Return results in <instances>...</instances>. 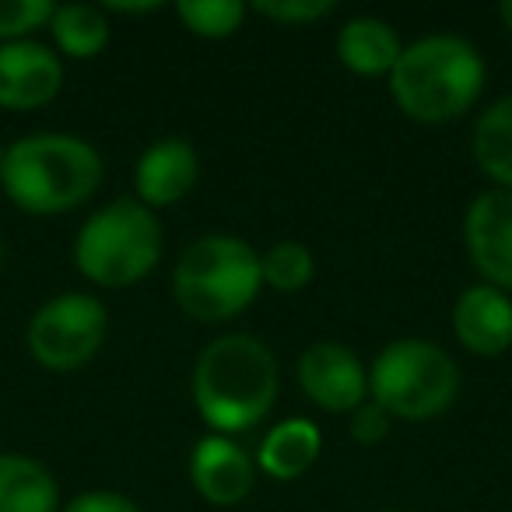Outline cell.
I'll return each mask as SVG.
<instances>
[{
  "instance_id": "1",
  "label": "cell",
  "mask_w": 512,
  "mask_h": 512,
  "mask_svg": "<svg viewBox=\"0 0 512 512\" xmlns=\"http://www.w3.org/2000/svg\"><path fill=\"white\" fill-rule=\"evenodd\" d=\"M278 358L260 337L225 334L200 348L190 393L200 418L214 435H239L271 414L278 400Z\"/></svg>"
},
{
  "instance_id": "2",
  "label": "cell",
  "mask_w": 512,
  "mask_h": 512,
  "mask_svg": "<svg viewBox=\"0 0 512 512\" xmlns=\"http://www.w3.org/2000/svg\"><path fill=\"white\" fill-rule=\"evenodd\" d=\"M106 165L92 141L64 130L25 134L4 148L0 186L25 214L53 218L88 204L102 186Z\"/></svg>"
},
{
  "instance_id": "3",
  "label": "cell",
  "mask_w": 512,
  "mask_h": 512,
  "mask_svg": "<svg viewBox=\"0 0 512 512\" xmlns=\"http://www.w3.org/2000/svg\"><path fill=\"white\" fill-rule=\"evenodd\" d=\"M488 81L484 57L463 36H421L404 46L386 85L397 109L414 123L442 127L477 106Z\"/></svg>"
},
{
  "instance_id": "4",
  "label": "cell",
  "mask_w": 512,
  "mask_h": 512,
  "mask_svg": "<svg viewBox=\"0 0 512 512\" xmlns=\"http://www.w3.org/2000/svg\"><path fill=\"white\" fill-rule=\"evenodd\" d=\"M260 292V253L239 235H200L172 267V299L197 323L235 320L253 306Z\"/></svg>"
},
{
  "instance_id": "5",
  "label": "cell",
  "mask_w": 512,
  "mask_h": 512,
  "mask_svg": "<svg viewBox=\"0 0 512 512\" xmlns=\"http://www.w3.org/2000/svg\"><path fill=\"white\" fill-rule=\"evenodd\" d=\"M158 214L137 197H116L88 214L74 235V267L99 288H134L162 260Z\"/></svg>"
},
{
  "instance_id": "6",
  "label": "cell",
  "mask_w": 512,
  "mask_h": 512,
  "mask_svg": "<svg viewBox=\"0 0 512 512\" xmlns=\"http://www.w3.org/2000/svg\"><path fill=\"white\" fill-rule=\"evenodd\" d=\"M460 369L446 348L421 337H397L369 365V400L393 421H432L453 407Z\"/></svg>"
},
{
  "instance_id": "7",
  "label": "cell",
  "mask_w": 512,
  "mask_h": 512,
  "mask_svg": "<svg viewBox=\"0 0 512 512\" xmlns=\"http://www.w3.org/2000/svg\"><path fill=\"white\" fill-rule=\"evenodd\" d=\"M109 313L88 292H60L32 313L25 344L46 372H78L102 351Z\"/></svg>"
},
{
  "instance_id": "8",
  "label": "cell",
  "mask_w": 512,
  "mask_h": 512,
  "mask_svg": "<svg viewBox=\"0 0 512 512\" xmlns=\"http://www.w3.org/2000/svg\"><path fill=\"white\" fill-rule=\"evenodd\" d=\"M463 249L484 285L512 295V190H481L463 211Z\"/></svg>"
},
{
  "instance_id": "9",
  "label": "cell",
  "mask_w": 512,
  "mask_h": 512,
  "mask_svg": "<svg viewBox=\"0 0 512 512\" xmlns=\"http://www.w3.org/2000/svg\"><path fill=\"white\" fill-rule=\"evenodd\" d=\"M299 386L320 411L351 414L369 400V369L337 341H316L299 358Z\"/></svg>"
},
{
  "instance_id": "10",
  "label": "cell",
  "mask_w": 512,
  "mask_h": 512,
  "mask_svg": "<svg viewBox=\"0 0 512 512\" xmlns=\"http://www.w3.org/2000/svg\"><path fill=\"white\" fill-rule=\"evenodd\" d=\"M64 88V60L39 39L0 43V109L32 113L50 106Z\"/></svg>"
},
{
  "instance_id": "11",
  "label": "cell",
  "mask_w": 512,
  "mask_h": 512,
  "mask_svg": "<svg viewBox=\"0 0 512 512\" xmlns=\"http://www.w3.org/2000/svg\"><path fill=\"white\" fill-rule=\"evenodd\" d=\"M256 460L228 435H204L193 442L190 453V484L207 505H239L253 491Z\"/></svg>"
},
{
  "instance_id": "12",
  "label": "cell",
  "mask_w": 512,
  "mask_h": 512,
  "mask_svg": "<svg viewBox=\"0 0 512 512\" xmlns=\"http://www.w3.org/2000/svg\"><path fill=\"white\" fill-rule=\"evenodd\" d=\"M200 179V155L190 141L183 137H158L155 144L141 151L134 165V197L144 207L158 211V207H172Z\"/></svg>"
},
{
  "instance_id": "13",
  "label": "cell",
  "mask_w": 512,
  "mask_h": 512,
  "mask_svg": "<svg viewBox=\"0 0 512 512\" xmlns=\"http://www.w3.org/2000/svg\"><path fill=\"white\" fill-rule=\"evenodd\" d=\"M453 334L470 355L498 358L512 348V295L495 285H470L453 306Z\"/></svg>"
},
{
  "instance_id": "14",
  "label": "cell",
  "mask_w": 512,
  "mask_h": 512,
  "mask_svg": "<svg viewBox=\"0 0 512 512\" xmlns=\"http://www.w3.org/2000/svg\"><path fill=\"white\" fill-rule=\"evenodd\" d=\"M404 43L386 18L355 15L337 32V60L358 78H390Z\"/></svg>"
},
{
  "instance_id": "15",
  "label": "cell",
  "mask_w": 512,
  "mask_h": 512,
  "mask_svg": "<svg viewBox=\"0 0 512 512\" xmlns=\"http://www.w3.org/2000/svg\"><path fill=\"white\" fill-rule=\"evenodd\" d=\"M323 449V432L309 418H288L278 421L271 432L260 439L256 449V467L264 470L274 481H295L306 470H313V463L320 460Z\"/></svg>"
},
{
  "instance_id": "16",
  "label": "cell",
  "mask_w": 512,
  "mask_h": 512,
  "mask_svg": "<svg viewBox=\"0 0 512 512\" xmlns=\"http://www.w3.org/2000/svg\"><path fill=\"white\" fill-rule=\"evenodd\" d=\"M0 512H60L53 470L25 453H0Z\"/></svg>"
},
{
  "instance_id": "17",
  "label": "cell",
  "mask_w": 512,
  "mask_h": 512,
  "mask_svg": "<svg viewBox=\"0 0 512 512\" xmlns=\"http://www.w3.org/2000/svg\"><path fill=\"white\" fill-rule=\"evenodd\" d=\"M470 155L498 190H512V95L481 109L470 134Z\"/></svg>"
},
{
  "instance_id": "18",
  "label": "cell",
  "mask_w": 512,
  "mask_h": 512,
  "mask_svg": "<svg viewBox=\"0 0 512 512\" xmlns=\"http://www.w3.org/2000/svg\"><path fill=\"white\" fill-rule=\"evenodd\" d=\"M46 29H50L57 53L67 60H95L113 39V25L99 4H60L53 8Z\"/></svg>"
},
{
  "instance_id": "19",
  "label": "cell",
  "mask_w": 512,
  "mask_h": 512,
  "mask_svg": "<svg viewBox=\"0 0 512 512\" xmlns=\"http://www.w3.org/2000/svg\"><path fill=\"white\" fill-rule=\"evenodd\" d=\"M260 274H264V288H274V292L285 295L302 292L316 274V256L299 239L274 242V246H267L260 253Z\"/></svg>"
},
{
  "instance_id": "20",
  "label": "cell",
  "mask_w": 512,
  "mask_h": 512,
  "mask_svg": "<svg viewBox=\"0 0 512 512\" xmlns=\"http://www.w3.org/2000/svg\"><path fill=\"white\" fill-rule=\"evenodd\" d=\"M176 15L186 25V32L218 43V39H228L242 29L249 8L242 0H179Z\"/></svg>"
},
{
  "instance_id": "21",
  "label": "cell",
  "mask_w": 512,
  "mask_h": 512,
  "mask_svg": "<svg viewBox=\"0 0 512 512\" xmlns=\"http://www.w3.org/2000/svg\"><path fill=\"white\" fill-rule=\"evenodd\" d=\"M50 0H0V43H18L32 39L39 29H46L53 18Z\"/></svg>"
},
{
  "instance_id": "22",
  "label": "cell",
  "mask_w": 512,
  "mask_h": 512,
  "mask_svg": "<svg viewBox=\"0 0 512 512\" xmlns=\"http://www.w3.org/2000/svg\"><path fill=\"white\" fill-rule=\"evenodd\" d=\"M334 8H337L334 0H256L253 4V11L260 18H271L278 25H292V29L320 22V18L334 15Z\"/></svg>"
},
{
  "instance_id": "23",
  "label": "cell",
  "mask_w": 512,
  "mask_h": 512,
  "mask_svg": "<svg viewBox=\"0 0 512 512\" xmlns=\"http://www.w3.org/2000/svg\"><path fill=\"white\" fill-rule=\"evenodd\" d=\"M348 428H351V439L358 442V446H379V442L390 435V428H393V418L383 411V407L376 404V400H365L358 411H351V421H348Z\"/></svg>"
},
{
  "instance_id": "24",
  "label": "cell",
  "mask_w": 512,
  "mask_h": 512,
  "mask_svg": "<svg viewBox=\"0 0 512 512\" xmlns=\"http://www.w3.org/2000/svg\"><path fill=\"white\" fill-rule=\"evenodd\" d=\"M60 512H141V505H137L134 498L120 495V491L92 488V491L74 495Z\"/></svg>"
},
{
  "instance_id": "25",
  "label": "cell",
  "mask_w": 512,
  "mask_h": 512,
  "mask_svg": "<svg viewBox=\"0 0 512 512\" xmlns=\"http://www.w3.org/2000/svg\"><path fill=\"white\" fill-rule=\"evenodd\" d=\"M162 4H120V0H113V4H106V11H116V15H151V11H158Z\"/></svg>"
},
{
  "instance_id": "26",
  "label": "cell",
  "mask_w": 512,
  "mask_h": 512,
  "mask_svg": "<svg viewBox=\"0 0 512 512\" xmlns=\"http://www.w3.org/2000/svg\"><path fill=\"white\" fill-rule=\"evenodd\" d=\"M498 15H502V22H505V25H509V29H512V0H505L502 8H498Z\"/></svg>"
},
{
  "instance_id": "27",
  "label": "cell",
  "mask_w": 512,
  "mask_h": 512,
  "mask_svg": "<svg viewBox=\"0 0 512 512\" xmlns=\"http://www.w3.org/2000/svg\"><path fill=\"white\" fill-rule=\"evenodd\" d=\"M0 267H4V242H0Z\"/></svg>"
},
{
  "instance_id": "28",
  "label": "cell",
  "mask_w": 512,
  "mask_h": 512,
  "mask_svg": "<svg viewBox=\"0 0 512 512\" xmlns=\"http://www.w3.org/2000/svg\"><path fill=\"white\" fill-rule=\"evenodd\" d=\"M0 165H4V144H0Z\"/></svg>"
},
{
  "instance_id": "29",
  "label": "cell",
  "mask_w": 512,
  "mask_h": 512,
  "mask_svg": "<svg viewBox=\"0 0 512 512\" xmlns=\"http://www.w3.org/2000/svg\"><path fill=\"white\" fill-rule=\"evenodd\" d=\"M383 512H397V509H383Z\"/></svg>"
}]
</instances>
